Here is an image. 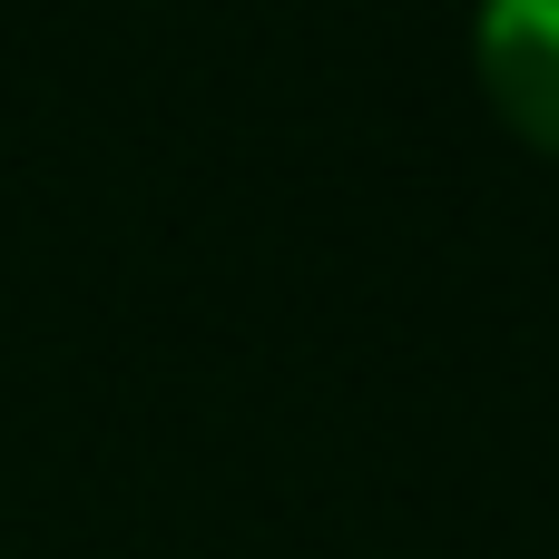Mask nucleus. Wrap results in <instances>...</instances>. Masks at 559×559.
I'll use <instances>...</instances> for the list:
<instances>
[{
  "mask_svg": "<svg viewBox=\"0 0 559 559\" xmlns=\"http://www.w3.org/2000/svg\"><path fill=\"white\" fill-rule=\"evenodd\" d=\"M472 49H481V88L501 98V118L559 147V0H481Z\"/></svg>",
  "mask_w": 559,
  "mask_h": 559,
  "instance_id": "obj_1",
  "label": "nucleus"
}]
</instances>
